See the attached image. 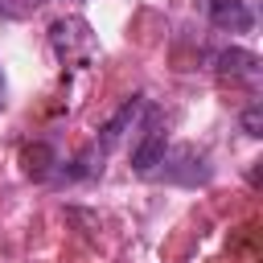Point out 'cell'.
<instances>
[{
	"label": "cell",
	"mask_w": 263,
	"mask_h": 263,
	"mask_svg": "<svg viewBox=\"0 0 263 263\" xmlns=\"http://www.w3.org/2000/svg\"><path fill=\"white\" fill-rule=\"evenodd\" d=\"M242 127H247V136H263V107L259 103H251L242 111Z\"/></svg>",
	"instance_id": "8992f818"
},
{
	"label": "cell",
	"mask_w": 263,
	"mask_h": 263,
	"mask_svg": "<svg viewBox=\"0 0 263 263\" xmlns=\"http://www.w3.org/2000/svg\"><path fill=\"white\" fill-rule=\"evenodd\" d=\"M210 21L218 29H230V33H247L255 25V12L247 8V0H210Z\"/></svg>",
	"instance_id": "3957f363"
},
{
	"label": "cell",
	"mask_w": 263,
	"mask_h": 263,
	"mask_svg": "<svg viewBox=\"0 0 263 263\" xmlns=\"http://www.w3.org/2000/svg\"><path fill=\"white\" fill-rule=\"evenodd\" d=\"M156 164H164V127H160V123H148L144 140H140L136 152H132V168H136L140 177H152Z\"/></svg>",
	"instance_id": "6da1fadb"
},
{
	"label": "cell",
	"mask_w": 263,
	"mask_h": 263,
	"mask_svg": "<svg viewBox=\"0 0 263 263\" xmlns=\"http://www.w3.org/2000/svg\"><path fill=\"white\" fill-rule=\"evenodd\" d=\"M74 45H82L86 53L95 49V37H90L86 21H58V25H53V49H58L62 58H74Z\"/></svg>",
	"instance_id": "277c9868"
},
{
	"label": "cell",
	"mask_w": 263,
	"mask_h": 263,
	"mask_svg": "<svg viewBox=\"0 0 263 263\" xmlns=\"http://www.w3.org/2000/svg\"><path fill=\"white\" fill-rule=\"evenodd\" d=\"M0 107H4V74H0Z\"/></svg>",
	"instance_id": "52a82bcc"
},
{
	"label": "cell",
	"mask_w": 263,
	"mask_h": 263,
	"mask_svg": "<svg viewBox=\"0 0 263 263\" xmlns=\"http://www.w3.org/2000/svg\"><path fill=\"white\" fill-rule=\"evenodd\" d=\"M218 74H226V78H234V82H247V86H259V58L251 53V49H226L222 58H218Z\"/></svg>",
	"instance_id": "7a4b0ae2"
},
{
	"label": "cell",
	"mask_w": 263,
	"mask_h": 263,
	"mask_svg": "<svg viewBox=\"0 0 263 263\" xmlns=\"http://www.w3.org/2000/svg\"><path fill=\"white\" fill-rule=\"evenodd\" d=\"M136 111H140V99H132V103H127V107H123V111L103 127V148H111V144L123 136V123H127V119H136Z\"/></svg>",
	"instance_id": "5b68a950"
}]
</instances>
